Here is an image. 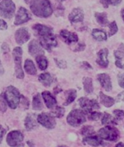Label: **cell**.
Wrapping results in <instances>:
<instances>
[{
    "instance_id": "cell-1",
    "label": "cell",
    "mask_w": 124,
    "mask_h": 147,
    "mask_svg": "<svg viewBox=\"0 0 124 147\" xmlns=\"http://www.w3.org/2000/svg\"><path fill=\"white\" fill-rule=\"evenodd\" d=\"M32 28L38 36L42 47L48 51H51L53 48L56 47L58 42L52 28L40 24L34 25Z\"/></svg>"
},
{
    "instance_id": "cell-2",
    "label": "cell",
    "mask_w": 124,
    "mask_h": 147,
    "mask_svg": "<svg viewBox=\"0 0 124 147\" xmlns=\"http://www.w3.org/2000/svg\"><path fill=\"white\" fill-rule=\"evenodd\" d=\"M30 10L40 18H48L53 14V8L49 0H31Z\"/></svg>"
},
{
    "instance_id": "cell-3",
    "label": "cell",
    "mask_w": 124,
    "mask_h": 147,
    "mask_svg": "<svg viewBox=\"0 0 124 147\" xmlns=\"http://www.w3.org/2000/svg\"><path fill=\"white\" fill-rule=\"evenodd\" d=\"M4 96L7 105H9L10 108L15 109L18 106L21 95L19 91L15 86H10L7 88L4 93Z\"/></svg>"
},
{
    "instance_id": "cell-4",
    "label": "cell",
    "mask_w": 124,
    "mask_h": 147,
    "mask_svg": "<svg viewBox=\"0 0 124 147\" xmlns=\"http://www.w3.org/2000/svg\"><path fill=\"white\" fill-rule=\"evenodd\" d=\"M66 121L69 125L77 127L86 121V113L80 109H74L68 114Z\"/></svg>"
},
{
    "instance_id": "cell-5",
    "label": "cell",
    "mask_w": 124,
    "mask_h": 147,
    "mask_svg": "<svg viewBox=\"0 0 124 147\" xmlns=\"http://www.w3.org/2000/svg\"><path fill=\"white\" fill-rule=\"evenodd\" d=\"M98 136L105 141H117L120 138V132L117 128L107 125L99 130Z\"/></svg>"
},
{
    "instance_id": "cell-6",
    "label": "cell",
    "mask_w": 124,
    "mask_h": 147,
    "mask_svg": "<svg viewBox=\"0 0 124 147\" xmlns=\"http://www.w3.org/2000/svg\"><path fill=\"white\" fill-rule=\"evenodd\" d=\"M23 51L21 47H15L13 49V57L15 61V72L18 78L23 79L24 78V73L22 69Z\"/></svg>"
},
{
    "instance_id": "cell-7",
    "label": "cell",
    "mask_w": 124,
    "mask_h": 147,
    "mask_svg": "<svg viewBox=\"0 0 124 147\" xmlns=\"http://www.w3.org/2000/svg\"><path fill=\"white\" fill-rule=\"evenodd\" d=\"M15 11V5L12 0H2L0 2V16L2 18H11Z\"/></svg>"
},
{
    "instance_id": "cell-8",
    "label": "cell",
    "mask_w": 124,
    "mask_h": 147,
    "mask_svg": "<svg viewBox=\"0 0 124 147\" xmlns=\"http://www.w3.org/2000/svg\"><path fill=\"white\" fill-rule=\"evenodd\" d=\"M78 102H79L82 111L85 112V113H87V114L94 111V110L99 109L100 108L99 104L97 102V100H94V99L90 100L87 97H81L80 98Z\"/></svg>"
},
{
    "instance_id": "cell-9",
    "label": "cell",
    "mask_w": 124,
    "mask_h": 147,
    "mask_svg": "<svg viewBox=\"0 0 124 147\" xmlns=\"http://www.w3.org/2000/svg\"><path fill=\"white\" fill-rule=\"evenodd\" d=\"M37 122L40 124L42 126L44 127L47 128V129H51L55 128L56 125V122L54 117L51 113H42L37 117Z\"/></svg>"
},
{
    "instance_id": "cell-10",
    "label": "cell",
    "mask_w": 124,
    "mask_h": 147,
    "mask_svg": "<svg viewBox=\"0 0 124 147\" xmlns=\"http://www.w3.org/2000/svg\"><path fill=\"white\" fill-rule=\"evenodd\" d=\"M23 135L18 130H13L7 136L6 141L10 146L15 147L19 145L23 141Z\"/></svg>"
},
{
    "instance_id": "cell-11",
    "label": "cell",
    "mask_w": 124,
    "mask_h": 147,
    "mask_svg": "<svg viewBox=\"0 0 124 147\" xmlns=\"http://www.w3.org/2000/svg\"><path fill=\"white\" fill-rule=\"evenodd\" d=\"M32 19V15L29 13L28 10H26L24 7H20L18 11L17 12V14L15 16V18L14 24L15 25H21L24 24V23L27 22L29 20Z\"/></svg>"
},
{
    "instance_id": "cell-12",
    "label": "cell",
    "mask_w": 124,
    "mask_h": 147,
    "mask_svg": "<svg viewBox=\"0 0 124 147\" xmlns=\"http://www.w3.org/2000/svg\"><path fill=\"white\" fill-rule=\"evenodd\" d=\"M30 34L26 28H20L15 32V41L19 45H22L29 41L30 39Z\"/></svg>"
},
{
    "instance_id": "cell-13",
    "label": "cell",
    "mask_w": 124,
    "mask_h": 147,
    "mask_svg": "<svg viewBox=\"0 0 124 147\" xmlns=\"http://www.w3.org/2000/svg\"><path fill=\"white\" fill-rule=\"evenodd\" d=\"M69 21L72 23V24H76V23L82 22L84 20V12L82 8L80 7H76L74 8L72 12L69 13Z\"/></svg>"
},
{
    "instance_id": "cell-14",
    "label": "cell",
    "mask_w": 124,
    "mask_h": 147,
    "mask_svg": "<svg viewBox=\"0 0 124 147\" xmlns=\"http://www.w3.org/2000/svg\"><path fill=\"white\" fill-rule=\"evenodd\" d=\"M109 54V51L107 49H102L97 53V59L96 62L98 65L102 67H107L109 65V60L107 57Z\"/></svg>"
},
{
    "instance_id": "cell-15",
    "label": "cell",
    "mask_w": 124,
    "mask_h": 147,
    "mask_svg": "<svg viewBox=\"0 0 124 147\" xmlns=\"http://www.w3.org/2000/svg\"><path fill=\"white\" fill-rule=\"evenodd\" d=\"M97 79L105 91L110 92L112 90L113 85H112L111 78L109 75L107 73H100L97 75Z\"/></svg>"
},
{
    "instance_id": "cell-16",
    "label": "cell",
    "mask_w": 124,
    "mask_h": 147,
    "mask_svg": "<svg viewBox=\"0 0 124 147\" xmlns=\"http://www.w3.org/2000/svg\"><path fill=\"white\" fill-rule=\"evenodd\" d=\"M29 52L32 57H37L40 55H44V50L41 46L40 42L33 40L29 44Z\"/></svg>"
},
{
    "instance_id": "cell-17",
    "label": "cell",
    "mask_w": 124,
    "mask_h": 147,
    "mask_svg": "<svg viewBox=\"0 0 124 147\" xmlns=\"http://www.w3.org/2000/svg\"><path fill=\"white\" fill-rule=\"evenodd\" d=\"M60 36L67 44H72L78 41V37L74 32H71L66 29H62L60 32Z\"/></svg>"
},
{
    "instance_id": "cell-18",
    "label": "cell",
    "mask_w": 124,
    "mask_h": 147,
    "mask_svg": "<svg viewBox=\"0 0 124 147\" xmlns=\"http://www.w3.org/2000/svg\"><path fill=\"white\" fill-rule=\"evenodd\" d=\"M42 99L44 100L45 105L48 108H54L57 105V101L56 98L53 97V94L50 93L48 91H45L42 93Z\"/></svg>"
},
{
    "instance_id": "cell-19",
    "label": "cell",
    "mask_w": 124,
    "mask_h": 147,
    "mask_svg": "<svg viewBox=\"0 0 124 147\" xmlns=\"http://www.w3.org/2000/svg\"><path fill=\"white\" fill-rule=\"evenodd\" d=\"M83 142L94 147L102 145V144H103L102 139L98 135H96L95 133L90 135V136H86L83 138Z\"/></svg>"
},
{
    "instance_id": "cell-20",
    "label": "cell",
    "mask_w": 124,
    "mask_h": 147,
    "mask_svg": "<svg viewBox=\"0 0 124 147\" xmlns=\"http://www.w3.org/2000/svg\"><path fill=\"white\" fill-rule=\"evenodd\" d=\"M25 127L26 130L30 131L36 129L38 127V122L37 120L34 118L33 114H29L25 119Z\"/></svg>"
},
{
    "instance_id": "cell-21",
    "label": "cell",
    "mask_w": 124,
    "mask_h": 147,
    "mask_svg": "<svg viewBox=\"0 0 124 147\" xmlns=\"http://www.w3.org/2000/svg\"><path fill=\"white\" fill-rule=\"evenodd\" d=\"M38 79L45 86H50L53 83H54V81H55L54 77L48 73L40 74L39 76Z\"/></svg>"
},
{
    "instance_id": "cell-22",
    "label": "cell",
    "mask_w": 124,
    "mask_h": 147,
    "mask_svg": "<svg viewBox=\"0 0 124 147\" xmlns=\"http://www.w3.org/2000/svg\"><path fill=\"white\" fill-rule=\"evenodd\" d=\"M99 99L100 102L104 106L107 107V108H110V107L113 106V105L115 102V100L114 98L110 97V96H107L106 94H105L102 92H99Z\"/></svg>"
},
{
    "instance_id": "cell-23",
    "label": "cell",
    "mask_w": 124,
    "mask_h": 147,
    "mask_svg": "<svg viewBox=\"0 0 124 147\" xmlns=\"http://www.w3.org/2000/svg\"><path fill=\"white\" fill-rule=\"evenodd\" d=\"M115 57V65L120 69H124V51L122 50H117L114 52Z\"/></svg>"
},
{
    "instance_id": "cell-24",
    "label": "cell",
    "mask_w": 124,
    "mask_h": 147,
    "mask_svg": "<svg viewBox=\"0 0 124 147\" xmlns=\"http://www.w3.org/2000/svg\"><path fill=\"white\" fill-rule=\"evenodd\" d=\"M92 37L97 41H105L107 39V35L105 31L99 29H94L92 31Z\"/></svg>"
},
{
    "instance_id": "cell-25",
    "label": "cell",
    "mask_w": 124,
    "mask_h": 147,
    "mask_svg": "<svg viewBox=\"0 0 124 147\" xmlns=\"http://www.w3.org/2000/svg\"><path fill=\"white\" fill-rule=\"evenodd\" d=\"M95 18L99 25L102 26H107L110 24V22L107 19V15L105 13H96Z\"/></svg>"
},
{
    "instance_id": "cell-26",
    "label": "cell",
    "mask_w": 124,
    "mask_h": 147,
    "mask_svg": "<svg viewBox=\"0 0 124 147\" xmlns=\"http://www.w3.org/2000/svg\"><path fill=\"white\" fill-rule=\"evenodd\" d=\"M24 69L29 75L35 76L37 74V68H36L34 62L31 59H26L25 61Z\"/></svg>"
},
{
    "instance_id": "cell-27",
    "label": "cell",
    "mask_w": 124,
    "mask_h": 147,
    "mask_svg": "<svg viewBox=\"0 0 124 147\" xmlns=\"http://www.w3.org/2000/svg\"><path fill=\"white\" fill-rule=\"evenodd\" d=\"M83 87L85 92L87 94H91L94 92V86H93V80L89 77H85L82 80Z\"/></svg>"
},
{
    "instance_id": "cell-28",
    "label": "cell",
    "mask_w": 124,
    "mask_h": 147,
    "mask_svg": "<svg viewBox=\"0 0 124 147\" xmlns=\"http://www.w3.org/2000/svg\"><path fill=\"white\" fill-rule=\"evenodd\" d=\"M32 108L34 111H41L43 108V103L40 94H37L33 97Z\"/></svg>"
},
{
    "instance_id": "cell-29",
    "label": "cell",
    "mask_w": 124,
    "mask_h": 147,
    "mask_svg": "<svg viewBox=\"0 0 124 147\" xmlns=\"http://www.w3.org/2000/svg\"><path fill=\"white\" fill-rule=\"evenodd\" d=\"M36 61H37V65H38L39 68L41 70H45L47 69L48 66V59L45 56L40 55L36 57Z\"/></svg>"
},
{
    "instance_id": "cell-30",
    "label": "cell",
    "mask_w": 124,
    "mask_h": 147,
    "mask_svg": "<svg viewBox=\"0 0 124 147\" xmlns=\"http://www.w3.org/2000/svg\"><path fill=\"white\" fill-rule=\"evenodd\" d=\"M66 102L64 103V105H68L69 104H71L72 102H73L74 101V100L77 97V91L74 89H69L66 92Z\"/></svg>"
},
{
    "instance_id": "cell-31",
    "label": "cell",
    "mask_w": 124,
    "mask_h": 147,
    "mask_svg": "<svg viewBox=\"0 0 124 147\" xmlns=\"http://www.w3.org/2000/svg\"><path fill=\"white\" fill-rule=\"evenodd\" d=\"M102 124L104 125H115L117 124V121L113 117H112V115L109 114L107 113H105L104 115H102Z\"/></svg>"
},
{
    "instance_id": "cell-32",
    "label": "cell",
    "mask_w": 124,
    "mask_h": 147,
    "mask_svg": "<svg viewBox=\"0 0 124 147\" xmlns=\"http://www.w3.org/2000/svg\"><path fill=\"white\" fill-rule=\"evenodd\" d=\"M65 109L62 107L56 106L54 108V111L51 113L54 117H57V118H61L64 115Z\"/></svg>"
},
{
    "instance_id": "cell-33",
    "label": "cell",
    "mask_w": 124,
    "mask_h": 147,
    "mask_svg": "<svg viewBox=\"0 0 124 147\" xmlns=\"http://www.w3.org/2000/svg\"><path fill=\"white\" fill-rule=\"evenodd\" d=\"M94 133H95L94 129L93 127L91 126H85L81 129V134L85 136V137L88 136H90L92 134H94Z\"/></svg>"
},
{
    "instance_id": "cell-34",
    "label": "cell",
    "mask_w": 124,
    "mask_h": 147,
    "mask_svg": "<svg viewBox=\"0 0 124 147\" xmlns=\"http://www.w3.org/2000/svg\"><path fill=\"white\" fill-rule=\"evenodd\" d=\"M101 2L103 4L105 7H107L109 5L117 6L122 2V0H101Z\"/></svg>"
},
{
    "instance_id": "cell-35",
    "label": "cell",
    "mask_w": 124,
    "mask_h": 147,
    "mask_svg": "<svg viewBox=\"0 0 124 147\" xmlns=\"http://www.w3.org/2000/svg\"><path fill=\"white\" fill-rule=\"evenodd\" d=\"M88 119L92 121H98L101 117H102V113L98 111H92L90 113H88Z\"/></svg>"
},
{
    "instance_id": "cell-36",
    "label": "cell",
    "mask_w": 124,
    "mask_h": 147,
    "mask_svg": "<svg viewBox=\"0 0 124 147\" xmlns=\"http://www.w3.org/2000/svg\"><path fill=\"white\" fill-rule=\"evenodd\" d=\"M109 27H110V31H109V37H112L113 35L115 34L118 30V26L116 24V21H113L109 24Z\"/></svg>"
},
{
    "instance_id": "cell-37",
    "label": "cell",
    "mask_w": 124,
    "mask_h": 147,
    "mask_svg": "<svg viewBox=\"0 0 124 147\" xmlns=\"http://www.w3.org/2000/svg\"><path fill=\"white\" fill-rule=\"evenodd\" d=\"M7 108V103L6 100H5V96L4 94L0 95V111L5 112Z\"/></svg>"
},
{
    "instance_id": "cell-38",
    "label": "cell",
    "mask_w": 124,
    "mask_h": 147,
    "mask_svg": "<svg viewBox=\"0 0 124 147\" xmlns=\"http://www.w3.org/2000/svg\"><path fill=\"white\" fill-rule=\"evenodd\" d=\"M113 115H114V118L115 119L116 121H121L124 118V111L123 110L116 109V110L113 111Z\"/></svg>"
},
{
    "instance_id": "cell-39",
    "label": "cell",
    "mask_w": 124,
    "mask_h": 147,
    "mask_svg": "<svg viewBox=\"0 0 124 147\" xmlns=\"http://www.w3.org/2000/svg\"><path fill=\"white\" fill-rule=\"evenodd\" d=\"M56 64L57 66L59 68L61 69H65L66 67V62L64 60H58L57 59H55Z\"/></svg>"
},
{
    "instance_id": "cell-40",
    "label": "cell",
    "mask_w": 124,
    "mask_h": 147,
    "mask_svg": "<svg viewBox=\"0 0 124 147\" xmlns=\"http://www.w3.org/2000/svg\"><path fill=\"white\" fill-rule=\"evenodd\" d=\"M118 81L119 86L124 89V73H121L118 76Z\"/></svg>"
},
{
    "instance_id": "cell-41",
    "label": "cell",
    "mask_w": 124,
    "mask_h": 147,
    "mask_svg": "<svg viewBox=\"0 0 124 147\" xmlns=\"http://www.w3.org/2000/svg\"><path fill=\"white\" fill-rule=\"evenodd\" d=\"M5 133H6V129H4L3 127L0 125V144L2 143V139H3V137L5 135Z\"/></svg>"
},
{
    "instance_id": "cell-42",
    "label": "cell",
    "mask_w": 124,
    "mask_h": 147,
    "mask_svg": "<svg viewBox=\"0 0 124 147\" xmlns=\"http://www.w3.org/2000/svg\"><path fill=\"white\" fill-rule=\"evenodd\" d=\"M116 101L117 102H121V101L124 102V91L123 92H121V93H119L117 95V97H116Z\"/></svg>"
},
{
    "instance_id": "cell-43",
    "label": "cell",
    "mask_w": 124,
    "mask_h": 147,
    "mask_svg": "<svg viewBox=\"0 0 124 147\" xmlns=\"http://www.w3.org/2000/svg\"><path fill=\"white\" fill-rule=\"evenodd\" d=\"M7 29V24L4 20L0 19V30H5Z\"/></svg>"
},
{
    "instance_id": "cell-44",
    "label": "cell",
    "mask_w": 124,
    "mask_h": 147,
    "mask_svg": "<svg viewBox=\"0 0 124 147\" xmlns=\"http://www.w3.org/2000/svg\"><path fill=\"white\" fill-rule=\"evenodd\" d=\"M85 48H86V45L84 43H80L79 45H77V49H75V51H83L84 49H85Z\"/></svg>"
},
{
    "instance_id": "cell-45",
    "label": "cell",
    "mask_w": 124,
    "mask_h": 147,
    "mask_svg": "<svg viewBox=\"0 0 124 147\" xmlns=\"http://www.w3.org/2000/svg\"><path fill=\"white\" fill-rule=\"evenodd\" d=\"M2 49L5 53H7V52L10 51V47H9V45H7V43H3L2 44Z\"/></svg>"
},
{
    "instance_id": "cell-46",
    "label": "cell",
    "mask_w": 124,
    "mask_h": 147,
    "mask_svg": "<svg viewBox=\"0 0 124 147\" xmlns=\"http://www.w3.org/2000/svg\"><path fill=\"white\" fill-rule=\"evenodd\" d=\"M82 64H83V65H82L83 66H86V67L88 68V69H92V67L90 66V64L88 63L87 61H83V62H82Z\"/></svg>"
},
{
    "instance_id": "cell-47",
    "label": "cell",
    "mask_w": 124,
    "mask_h": 147,
    "mask_svg": "<svg viewBox=\"0 0 124 147\" xmlns=\"http://www.w3.org/2000/svg\"><path fill=\"white\" fill-rule=\"evenodd\" d=\"M115 147H124V144L122 142H120L118 144H116Z\"/></svg>"
},
{
    "instance_id": "cell-48",
    "label": "cell",
    "mask_w": 124,
    "mask_h": 147,
    "mask_svg": "<svg viewBox=\"0 0 124 147\" xmlns=\"http://www.w3.org/2000/svg\"><path fill=\"white\" fill-rule=\"evenodd\" d=\"M121 16H122L123 20V21H124V8L121 10Z\"/></svg>"
},
{
    "instance_id": "cell-49",
    "label": "cell",
    "mask_w": 124,
    "mask_h": 147,
    "mask_svg": "<svg viewBox=\"0 0 124 147\" xmlns=\"http://www.w3.org/2000/svg\"><path fill=\"white\" fill-rule=\"evenodd\" d=\"M1 71L3 72V68H2V62H1V61H0V73H1Z\"/></svg>"
},
{
    "instance_id": "cell-50",
    "label": "cell",
    "mask_w": 124,
    "mask_h": 147,
    "mask_svg": "<svg viewBox=\"0 0 124 147\" xmlns=\"http://www.w3.org/2000/svg\"><path fill=\"white\" fill-rule=\"evenodd\" d=\"M57 1L59 2H64V1H65V0H57Z\"/></svg>"
},
{
    "instance_id": "cell-51",
    "label": "cell",
    "mask_w": 124,
    "mask_h": 147,
    "mask_svg": "<svg viewBox=\"0 0 124 147\" xmlns=\"http://www.w3.org/2000/svg\"><path fill=\"white\" fill-rule=\"evenodd\" d=\"M58 147H68V146H60Z\"/></svg>"
}]
</instances>
